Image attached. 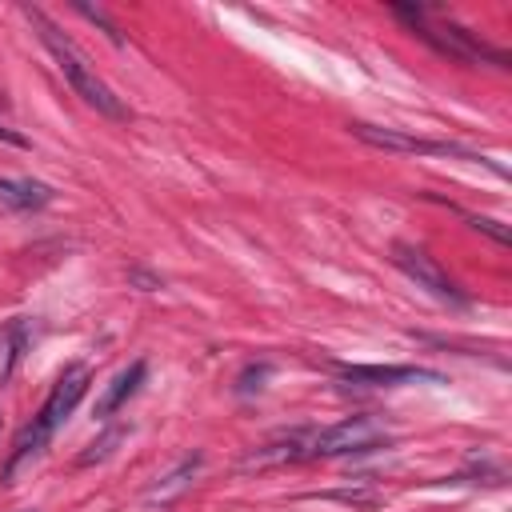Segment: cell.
<instances>
[{"mask_svg": "<svg viewBox=\"0 0 512 512\" xmlns=\"http://www.w3.org/2000/svg\"><path fill=\"white\" fill-rule=\"evenodd\" d=\"M28 20L40 28V40H44V48L52 52V60H56V68H60V76L72 84V92L88 104V108H96L100 116H108V120H128V108H124V100L84 64V56L56 32V24L40 12V8H28Z\"/></svg>", "mask_w": 512, "mask_h": 512, "instance_id": "cell-1", "label": "cell"}, {"mask_svg": "<svg viewBox=\"0 0 512 512\" xmlns=\"http://www.w3.org/2000/svg\"><path fill=\"white\" fill-rule=\"evenodd\" d=\"M392 12H396L424 44H432V48H436L440 56H448V60H460V64H484V60H492V64L508 68V56H504V52L488 48V44L476 40L464 24L448 20V16L436 12V8H424V4H392Z\"/></svg>", "mask_w": 512, "mask_h": 512, "instance_id": "cell-2", "label": "cell"}, {"mask_svg": "<svg viewBox=\"0 0 512 512\" xmlns=\"http://www.w3.org/2000/svg\"><path fill=\"white\" fill-rule=\"evenodd\" d=\"M356 140L372 144V148H384V152H424V156H456V160H480L488 164L496 176H504L500 164H492L488 156L464 148V144H452V140H424V136H412V132H400V128H376V124H348Z\"/></svg>", "mask_w": 512, "mask_h": 512, "instance_id": "cell-3", "label": "cell"}, {"mask_svg": "<svg viewBox=\"0 0 512 512\" xmlns=\"http://www.w3.org/2000/svg\"><path fill=\"white\" fill-rule=\"evenodd\" d=\"M388 444V428L380 416H348L332 428H320L312 436V460L320 456H348V452H372Z\"/></svg>", "mask_w": 512, "mask_h": 512, "instance_id": "cell-4", "label": "cell"}, {"mask_svg": "<svg viewBox=\"0 0 512 512\" xmlns=\"http://www.w3.org/2000/svg\"><path fill=\"white\" fill-rule=\"evenodd\" d=\"M392 264L408 276V280H416V288H424V292H432L436 300H444V304H456V308H468V292L424 252V248H416V244H404V240H396L392 244Z\"/></svg>", "mask_w": 512, "mask_h": 512, "instance_id": "cell-5", "label": "cell"}, {"mask_svg": "<svg viewBox=\"0 0 512 512\" xmlns=\"http://www.w3.org/2000/svg\"><path fill=\"white\" fill-rule=\"evenodd\" d=\"M88 384H92V368H88V364H68V368L56 376L52 392L44 396V404H40L36 420H40L44 428H52V432H56V428H60V424L72 416V408L84 400Z\"/></svg>", "mask_w": 512, "mask_h": 512, "instance_id": "cell-6", "label": "cell"}, {"mask_svg": "<svg viewBox=\"0 0 512 512\" xmlns=\"http://www.w3.org/2000/svg\"><path fill=\"white\" fill-rule=\"evenodd\" d=\"M336 376L348 384H372V388H396V384H440L444 376L436 368L420 364H336Z\"/></svg>", "mask_w": 512, "mask_h": 512, "instance_id": "cell-7", "label": "cell"}, {"mask_svg": "<svg viewBox=\"0 0 512 512\" xmlns=\"http://www.w3.org/2000/svg\"><path fill=\"white\" fill-rule=\"evenodd\" d=\"M312 428H292V432H280L264 444H256L240 468H276V464H296V460H312Z\"/></svg>", "mask_w": 512, "mask_h": 512, "instance_id": "cell-8", "label": "cell"}, {"mask_svg": "<svg viewBox=\"0 0 512 512\" xmlns=\"http://www.w3.org/2000/svg\"><path fill=\"white\" fill-rule=\"evenodd\" d=\"M48 440H52V428H44V424L32 416V420L16 432V440H12V452H8V460H4V468H0V484H16L20 472L32 468V464L44 456Z\"/></svg>", "mask_w": 512, "mask_h": 512, "instance_id": "cell-9", "label": "cell"}, {"mask_svg": "<svg viewBox=\"0 0 512 512\" xmlns=\"http://www.w3.org/2000/svg\"><path fill=\"white\" fill-rule=\"evenodd\" d=\"M148 380V360H132L128 368H120L112 380H108V388L100 392V400H96V408H92V416L96 420H108V416H116L136 392H140V384Z\"/></svg>", "mask_w": 512, "mask_h": 512, "instance_id": "cell-10", "label": "cell"}, {"mask_svg": "<svg viewBox=\"0 0 512 512\" xmlns=\"http://www.w3.org/2000/svg\"><path fill=\"white\" fill-rule=\"evenodd\" d=\"M52 188L44 180H28V176H0V204L12 212H40L52 204Z\"/></svg>", "mask_w": 512, "mask_h": 512, "instance_id": "cell-11", "label": "cell"}, {"mask_svg": "<svg viewBox=\"0 0 512 512\" xmlns=\"http://www.w3.org/2000/svg\"><path fill=\"white\" fill-rule=\"evenodd\" d=\"M0 348H4V360H0V384L16 372V364H20V356H24V348H28V320L24 316H16L4 332H0Z\"/></svg>", "mask_w": 512, "mask_h": 512, "instance_id": "cell-12", "label": "cell"}, {"mask_svg": "<svg viewBox=\"0 0 512 512\" xmlns=\"http://www.w3.org/2000/svg\"><path fill=\"white\" fill-rule=\"evenodd\" d=\"M120 440H124V428H108V432H104L100 440H92V444H88V452H80V464L88 468V464L104 460V456L112 452V444H120Z\"/></svg>", "mask_w": 512, "mask_h": 512, "instance_id": "cell-13", "label": "cell"}, {"mask_svg": "<svg viewBox=\"0 0 512 512\" xmlns=\"http://www.w3.org/2000/svg\"><path fill=\"white\" fill-rule=\"evenodd\" d=\"M448 208H452V212H460V216H464V220H468L476 232H488L496 244H508V228H504L500 220H488V216H472V212H464V208H456V204H448Z\"/></svg>", "mask_w": 512, "mask_h": 512, "instance_id": "cell-14", "label": "cell"}, {"mask_svg": "<svg viewBox=\"0 0 512 512\" xmlns=\"http://www.w3.org/2000/svg\"><path fill=\"white\" fill-rule=\"evenodd\" d=\"M196 468H200V456H188V460H184V464H180V468H176L172 476H164V480H160V484L152 488V496H160V492H172V488H180V484H184V480H188V476H192Z\"/></svg>", "mask_w": 512, "mask_h": 512, "instance_id": "cell-15", "label": "cell"}, {"mask_svg": "<svg viewBox=\"0 0 512 512\" xmlns=\"http://www.w3.org/2000/svg\"><path fill=\"white\" fill-rule=\"evenodd\" d=\"M76 12H80L84 20H92V24H100V28L108 32V40H112V44H124V36H120V28H116V24H112V20H108V16L100 12V8H88V4H76Z\"/></svg>", "mask_w": 512, "mask_h": 512, "instance_id": "cell-16", "label": "cell"}, {"mask_svg": "<svg viewBox=\"0 0 512 512\" xmlns=\"http://www.w3.org/2000/svg\"><path fill=\"white\" fill-rule=\"evenodd\" d=\"M268 372H272L268 364H252V368H244L240 380H236V392H252V388H260V380H264Z\"/></svg>", "mask_w": 512, "mask_h": 512, "instance_id": "cell-17", "label": "cell"}, {"mask_svg": "<svg viewBox=\"0 0 512 512\" xmlns=\"http://www.w3.org/2000/svg\"><path fill=\"white\" fill-rule=\"evenodd\" d=\"M128 280H136L144 292H156V288H160V276H152V272H144V268H132Z\"/></svg>", "mask_w": 512, "mask_h": 512, "instance_id": "cell-18", "label": "cell"}, {"mask_svg": "<svg viewBox=\"0 0 512 512\" xmlns=\"http://www.w3.org/2000/svg\"><path fill=\"white\" fill-rule=\"evenodd\" d=\"M0 140H4V144H12V148H28V140H24L20 132H12V128H4V124H0Z\"/></svg>", "mask_w": 512, "mask_h": 512, "instance_id": "cell-19", "label": "cell"}, {"mask_svg": "<svg viewBox=\"0 0 512 512\" xmlns=\"http://www.w3.org/2000/svg\"><path fill=\"white\" fill-rule=\"evenodd\" d=\"M0 108H8V100H4V92H0Z\"/></svg>", "mask_w": 512, "mask_h": 512, "instance_id": "cell-20", "label": "cell"}]
</instances>
